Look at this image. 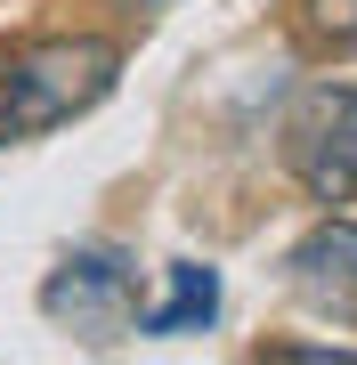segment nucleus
I'll return each mask as SVG.
<instances>
[{"mask_svg":"<svg viewBox=\"0 0 357 365\" xmlns=\"http://www.w3.org/2000/svg\"><path fill=\"white\" fill-rule=\"evenodd\" d=\"M114 73H122V49L98 41V33H66V41H41V49L9 57V130L41 138L57 122L90 114L114 90Z\"/></svg>","mask_w":357,"mask_h":365,"instance_id":"obj_1","label":"nucleus"},{"mask_svg":"<svg viewBox=\"0 0 357 365\" xmlns=\"http://www.w3.org/2000/svg\"><path fill=\"white\" fill-rule=\"evenodd\" d=\"M130 300H138V260H130V252H114V244L66 252V260H57V276L41 284V309H49L57 325L90 333V341L122 333V317H130Z\"/></svg>","mask_w":357,"mask_h":365,"instance_id":"obj_2","label":"nucleus"},{"mask_svg":"<svg viewBox=\"0 0 357 365\" xmlns=\"http://www.w3.org/2000/svg\"><path fill=\"white\" fill-rule=\"evenodd\" d=\"M292 170L317 203H349L357 195V90H333L309 106V122L292 130Z\"/></svg>","mask_w":357,"mask_h":365,"instance_id":"obj_3","label":"nucleus"},{"mask_svg":"<svg viewBox=\"0 0 357 365\" xmlns=\"http://www.w3.org/2000/svg\"><path fill=\"white\" fill-rule=\"evenodd\" d=\"M292 292H301L309 309L357 325V220H325L317 235L292 244Z\"/></svg>","mask_w":357,"mask_h":365,"instance_id":"obj_4","label":"nucleus"},{"mask_svg":"<svg viewBox=\"0 0 357 365\" xmlns=\"http://www.w3.org/2000/svg\"><path fill=\"white\" fill-rule=\"evenodd\" d=\"M212 317H219V268H203V260H171V300H162V309H146L138 333L179 341V333H203Z\"/></svg>","mask_w":357,"mask_h":365,"instance_id":"obj_5","label":"nucleus"},{"mask_svg":"<svg viewBox=\"0 0 357 365\" xmlns=\"http://www.w3.org/2000/svg\"><path fill=\"white\" fill-rule=\"evenodd\" d=\"M301 16H309V33H317V41L357 49V0H301Z\"/></svg>","mask_w":357,"mask_h":365,"instance_id":"obj_6","label":"nucleus"},{"mask_svg":"<svg viewBox=\"0 0 357 365\" xmlns=\"http://www.w3.org/2000/svg\"><path fill=\"white\" fill-rule=\"evenodd\" d=\"M0 138H16L9 130V66H0Z\"/></svg>","mask_w":357,"mask_h":365,"instance_id":"obj_7","label":"nucleus"},{"mask_svg":"<svg viewBox=\"0 0 357 365\" xmlns=\"http://www.w3.org/2000/svg\"><path fill=\"white\" fill-rule=\"evenodd\" d=\"M138 9H171V0H138Z\"/></svg>","mask_w":357,"mask_h":365,"instance_id":"obj_8","label":"nucleus"}]
</instances>
